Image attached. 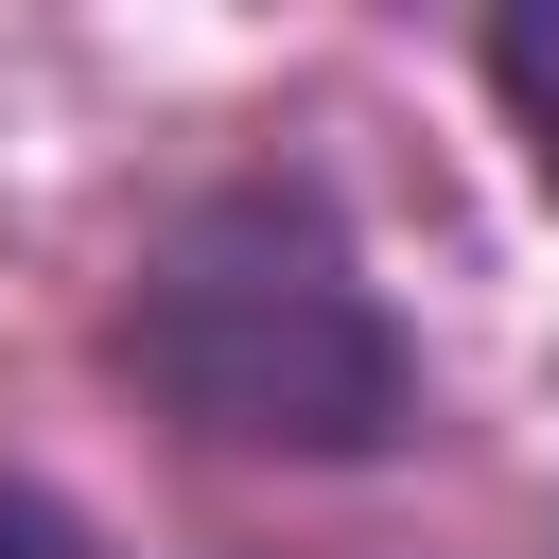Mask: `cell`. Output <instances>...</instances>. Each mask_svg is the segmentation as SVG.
Listing matches in <instances>:
<instances>
[{"label": "cell", "instance_id": "cell-1", "mask_svg": "<svg viewBox=\"0 0 559 559\" xmlns=\"http://www.w3.org/2000/svg\"><path fill=\"white\" fill-rule=\"evenodd\" d=\"M105 367L210 437V454H280V472H367L419 437V332L384 314L349 210L297 175V157H245V175H192L122 297H105Z\"/></svg>", "mask_w": 559, "mask_h": 559}, {"label": "cell", "instance_id": "cell-2", "mask_svg": "<svg viewBox=\"0 0 559 559\" xmlns=\"http://www.w3.org/2000/svg\"><path fill=\"white\" fill-rule=\"evenodd\" d=\"M472 70H489V105H507V140H524V175L559 210V0H489L472 17Z\"/></svg>", "mask_w": 559, "mask_h": 559}, {"label": "cell", "instance_id": "cell-3", "mask_svg": "<svg viewBox=\"0 0 559 559\" xmlns=\"http://www.w3.org/2000/svg\"><path fill=\"white\" fill-rule=\"evenodd\" d=\"M0 559H105V524H87L70 489H35V472H0Z\"/></svg>", "mask_w": 559, "mask_h": 559}]
</instances>
